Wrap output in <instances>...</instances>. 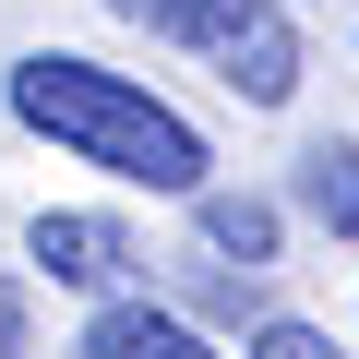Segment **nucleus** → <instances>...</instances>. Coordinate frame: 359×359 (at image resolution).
I'll return each instance as SVG.
<instances>
[{"label":"nucleus","mask_w":359,"mask_h":359,"mask_svg":"<svg viewBox=\"0 0 359 359\" xmlns=\"http://www.w3.org/2000/svg\"><path fill=\"white\" fill-rule=\"evenodd\" d=\"M299 204H311L335 240H359V144H311V156H299Z\"/></svg>","instance_id":"obj_6"},{"label":"nucleus","mask_w":359,"mask_h":359,"mask_svg":"<svg viewBox=\"0 0 359 359\" xmlns=\"http://www.w3.org/2000/svg\"><path fill=\"white\" fill-rule=\"evenodd\" d=\"M13 120L48 132V144H72L84 168L144 180V192H180V204L204 192V132L180 120L168 96H144L132 72H96V60H72V48L13 60Z\"/></svg>","instance_id":"obj_1"},{"label":"nucleus","mask_w":359,"mask_h":359,"mask_svg":"<svg viewBox=\"0 0 359 359\" xmlns=\"http://www.w3.org/2000/svg\"><path fill=\"white\" fill-rule=\"evenodd\" d=\"M84 359H216L180 311H144V299H108L96 311V335H84Z\"/></svg>","instance_id":"obj_4"},{"label":"nucleus","mask_w":359,"mask_h":359,"mask_svg":"<svg viewBox=\"0 0 359 359\" xmlns=\"http://www.w3.org/2000/svg\"><path fill=\"white\" fill-rule=\"evenodd\" d=\"M36 264H48L60 287H120V276H132V240H120L108 216H36Z\"/></svg>","instance_id":"obj_3"},{"label":"nucleus","mask_w":359,"mask_h":359,"mask_svg":"<svg viewBox=\"0 0 359 359\" xmlns=\"http://www.w3.org/2000/svg\"><path fill=\"white\" fill-rule=\"evenodd\" d=\"M13 347H25V287L0 276V359H13Z\"/></svg>","instance_id":"obj_9"},{"label":"nucleus","mask_w":359,"mask_h":359,"mask_svg":"<svg viewBox=\"0 0 359 359\" xmlns=\"http://www.w3.org/2000/svg\"><path fill=\"white\" fill-rule=\"evenodd\" d=\"M192 228H204V252H228L240 276L276 264V204H264V192H192Z\"/></svg>","instance_id":"obj_5"},{"label":"nucleus","mask_w":359,"mask_h":359,"mask_svg":"<svg viewBox=\"0 0 359 359\" xmlns=\"http://www.w3.org/2000/svg\"><path fill=\"white\" fill-rule=\"evenodd\" d=\"M192 48H204L216 84L252 96V108H287V96H299V36H287L276 0H204V13H192Z\"/></svg>","instance_id":"obj_2"},{"label":"nucleus","mask_w":359,"mask_h":359,"mask_svg":"<svg viewBox=\"0 0 359 359\" xmlns=\"http://www.w3.org/2000/svg\"><path fill=\"white\" fill-rule=\"evenodd\" d=\"M108 13H120V25H144V36H192L204 0H108Z\"/></svg>","instance_id":"obj_7"},{"label":"nucleus","mask_w":359,"mask_h":359,"mask_svg":"<svg viewBox=\"0 0 359 359\" xmlns=\"http://www.w3.org/2000/svg\"><path fill=\"white\" fill-rule=\"evenodd\" d=\"M252 359H335V335H311V323H264Z\"/></svg>","instance_id":"obj_8"}]
</instances>
